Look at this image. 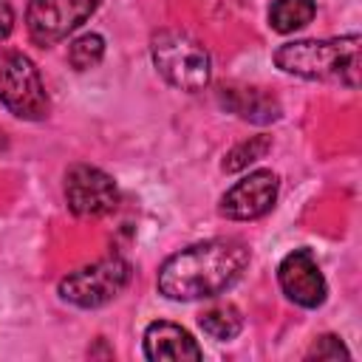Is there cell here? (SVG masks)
Masks as SVG:
<instances>
[{
    "mask_svg": "<svg viewBox=\"0 0 362 362\" xmlns=\"http://www.w3.org/2000/svg\"><path fill=\"white\" fill-rule=\"evenodd\" d=\"M249 266V249L235 238H212L192 243L158 269V291L167 300L189 303L204 297H218L232 288Z\"/></svg>",
    "mask_w": 362,
    "mask_h": 362,
    "instance_id": "obj_1",
    "label": "cell"
},
{
    "mask_svg": "<svg viewBox=\"0 0 362 362\" xmlns=\"http://www.w3.org/2000/svg\"><path fill=\"white\" fill-rule=\"evenodd\" d=\"M359 34L283 42L274 51V65L291 76L334 82L354 90L359 85Z\"/></svg>",
    "mask_w": 362,
    "mask_h": 362,
    "instance_id": "obj_2",
    "label": "cell"
},
{
    "mask_svg": "<svg viewBox=\"0 0 362 362\" xmlns=\"http://www.w3.org/2000/svg\"><path fill=\"white\" fill-rule=\"evenodd\" d=\"M150 57L156 71L178 90L195 93L204 90L212 79V57L209 51L187 31L164 28L150 40Z\"/></svg>",
    "mask_w": 362,
    "mask_h": 362,
    "instance_id": "obj_3",
    "label": "cell"
},
{
    "mask_svg": "<svg viewBox=\"0 0 362 362\" xmlns=\"http://www.w3.org/2000/svg\"><path fill=\"white\" fill-rule=\"evenodd\" d=\"M130 277H133L130 263L119 255H110L62 277L59 297L76 308H102L127 288Z\"/></svg>",
    "mask_w": 362,
    "mask_h": 362,
    "instance_id": "obj_4",
    "label": "cell"
},
{
    "mask_svg": "<svg viewBox=\"0 0 362 362\" xmlns=\"http://www.w3.org/2000/svg\"><path fill=\"white\" fill-rule=\"evenodd\" d=\"M0 105L25 122H40L51 113L42 76L37 65L20 51H11L0 65Z\"/></svg>",
    "mask_w": 362,
    "mask_h": 362,
    "instance_id": "obj_5",
    "label": "cell"
},
{
    "mask_svg": "<svg viewBox=\"0 0 362 362\" xmlns=\"http://www.w3.org/2000/svg\"><path fill=\"white\" fill-rule=\"evenodd\" d=\"M102 0H31L25 8V28L37 45H54L74 34Z\"/></svg>",
    "mask_w": 362,
    "mask_h": 362,
    "instance_id": "obj_6",
    "label": "cell"
},
{
    "mask_svg": "<svg viewBox=\"0 0 362 362\" xmlns=\"http://www.w3.org/2000/svg\"><path fill=\"white\" fill-rule=\"evenodd\" d=\"M65 201L68 209L79 218H102L116 209L119 187L116 181L90 164H74L65 173Z\"/></svg>",
    "mask_w": 362,
    "mask_h": 362,
    "instance_id": "obj_7",
    "label": "cell"
},
{
    "mask_svg": "<svg viewBox=\"0 0 362 362\" xmlns=\"http://www.w3.org/2000/svg\"><path fill=\"white\" fill-rule=\"evenodd\" d=\"M277 189H280V178L272 170H255L249 175H243L240 181H235L223 198H221V215L229 221H255L263 218L274 201H277Z\"/></svg>",
    "mask_w": 362,
    "mask_h": 362,
    "instance_id": "obj_8",
    "label": "cell"
},
{
    "mask_svg": "<svg viewBox=\"0 0 362 362\" xmlns=\"http://www.w3.org/2000/svg\"><path fill=\"white\" fill-rule=\"evenodd\" d=\"M277 283H280L283 294L300 308H320L328 297L325 277H322L320 263L311 255V249L288 252L277 266Z\"/></svg>",
    "mask_w": 362,
    "mask_h": 362,
    "instance_id": "obj_9",
    "label": "cell"
},
{
    "mask_svg": "<svg viewBox=\"0 0 362 362\" xmlns=\"http://www.w3.org/2000/svg\"><path fill=\"white\" fill-rule=\"evenodd\" d=\"M144 356L150 362H198L204 351L187 328L167 320H156L144 328Z\"/></svg>",
    "mask_w": 362,
    "mask_h": 362,
    "instance_id": "obj_10",
    "label": "cell"
},
{
    "mask_svg": "<svg viewBox=\"0 0 362 362\" xmlns=\"http://www.w3.org/2000/svg\"><path fill=\"white\" fill-rule=\"evenodd\" d=\"M218 102L229 113H235L238 119L252 122V124H272L283 113L280 102L260 88H226L223 85L218 90Z\"/></svg>",
    "mask_w": 362,
    "mask_h": 362,
    "instance_id": "obj_11",
    "label": "cell"
},
{
    "mask_svg": "<svg viewBox=\"0 0 362 362\" xmlns=\"http://www.w3.org/2000/svg\"><path fill=\"white\" fill-rule=\"evenodd\" d=\"M317 14L314 0H272L269 6V25L277 34H291L305 28Z\"/></svg>",
    "mask_w": 362,
    "mask_h": 362,
    "instance_id": "obj_12",
    "label": "cell"
},
{
    "mask_svg": "<svg viewBox=\"0 0 362 362\" xmlns=\"http://www.w3.org/2000/svg\"><path fill=\"white\" fill-rule=\"evenodd\" d=\"M201 328L204 334H209L212 339H221V342H229L240 334L243 328V317L240 311L232 305V303H221V305H212L201 314Z\"/></svg>",
    "mask_w": 362,
    "mask_h": 362,
    "instance_id": "obj_13",
    "label": "cell"
},
{
    "mask_svg": "<svg viewBox=\"0 0 362 362\" xmlns=\"http://www.w3.org/2000/svg\"><path fill=\"white\" fill-rule=\"evenodd\" d=\"M272 150V136H252L249 141H240L238 147H232L223 158V170L226 173H238L246 170L249 164H255L257 158H263Z\"/></svg>",
    "mask_w": 362,
    "mask_h": 362,
    "instance_id": "obj_14",
    "label": "cell"
},
{
    "mask_svg": "<svg viewBox=\"0 0 362 362\" xmlns=\"http://www.w3.org/2000/svg\"><path fill=\"white\" fill-rule=\"evenodd\" d=\"M105 57V40L99 34H82L68 45V62L76 71H88L96 68Z\"/></svg>",
    "mask_w": 362,
    "mask_h": 362,
    "instance_id": "obj_15",
    "label": "cell"
},
{
    "mask_svg": "<svg viewBox=\"0 0 362 362\" xmlns=\"http://www.w3.org/2000/svg\"><path fill=\"white\" fill-rule=\"evenodd\" d=\"M348 359L351 356V351L342 345V339L339 337H334V334H322V337H317L314 339V345L305 351V359Z\"/></svg>",
    "mask_w": 362,
    "mask_h": 362,
    "instance_id": "obj_16",
    "label": "cell"
},
{
    "mask_svg": "<svg viewBox=\"0 0 362 362\" xmlns=\"http://www.w3.org/2000/svg\"><path fill=\"white\" fill-rule=\"evenodd\" d=\"M14 28V8L8 0H0V40H6Z\"/></svg>",
    "mask_w": 362,
    "mask_h": 362,
    "instance_id": "obj_17",
    "label": "cell"
},
{
    "mask_svg": "<svg viewBox=\"0 0 362 362\" xmlns=\"http://www.w3.org/2000/svg\"><path fill=\"white\" fill-rule=\"evenodd\" d=\"M6 147V139H3V130H0V150Z\"/></svg>",
    "mask_w": 362,
    "mask_h": 362,
    "instance_id": "obj_18",
    "label": "cell"
}]
</instances>
